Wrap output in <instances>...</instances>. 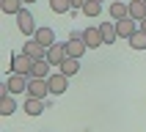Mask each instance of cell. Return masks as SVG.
Listing matches in <instances>:
<instances>
[{
  "instance_id": "cell-1",
  "label": "cell",
  "mask_w": 146,
  "mask_h": 132,
  "mask_svg": "<svg viewBox=\"0 0 146 132\" xmlns=\"http://www.w3.org/2000/svg\"><path fill=\"white\" fill-rule=\"evenodd\" d=\"M25 94H28V96H36V99H47V94H50V80H47V77H31Z\"/></svg>"
},
{
  "instance_id": "cell-2",
  "label": "cell",
  "mask_w": 146,
  "mask_h": 132,
  "mask_svg": "<svg viewBox=\"0 0 146 132\" xmlns=\"http://www.w3.org/2000/svg\"><path fill=\"white\" fill-rule=\"evenodd\" d=\"M14 74H28L31 77V69H33V58L25 55V52H17V55H11V66H8Z\"/></svg>"
},
{
  "instance_id": "cell-3",
  "label": "cell",
  "mask_w": 146,
  "mask_h": 132,
  "mask_svg": "<svg viewBox=\"0 0 146 132\" xmlns=\"http://www.w3.org/2000/svg\"><path fill=\"white\" fill-rule=\"evenodd\" d=\"M14 19H17V28L22 30V36H36V30H39V28H36V19H33L31 11H25V8H22Z\"/></svg>"
},
{
  "instance_id": "cell-4",
  "label": "cell",
  "mask_w": 146,
  "mask_h": 132,
  "mask_svg": "<svg viewBox=\"0 0 146 132\" xmlns=\"http://www.w3.org/2000/svg\"><path fill=\"white\" fill-rule=\"evenodd\" d=\"M28 82H31V77L28 74H8V80H6V88L11 91V94H22V91H28Z\"/></svg>"
},
{
  "instance_id": "cell-5",
  "label": "cell",
  "mask_w": 146,
  "mask_h": 132,
  "mask_svg": "<svg viewBox=\"0 0 146 132\" xmlns=\"http://www.w3.org/2000/svg\"><path fill=\"white\" fill-rule=\"evenodd\" d=\"M47 80H50V94H55V96L66 94V88H69V77H66L64 72H55V74H50Z\"/></svg>"
},
{
  "instance_id": "cell-6",
  "label": "cell",
  "mask_w": 146,
  "mask_h": 132,
  "mask_svg": "<svg viewBox=\"0 0 146 132\" xmlns=\"http://www.w3.org/2000/svg\"><path fill=\"white\" fill-rule=\"evenodd\" d=\"M22 52H25V55H31L33 61H39V58H47V47H44V44H39V41L33 39V36H31L28 41H25Z\"/></svg>"
},
{
  "instance_id": "cell-7",
  "label": "cell",
  "mask_w": 146,
  "mask_h": 132,
  "mask_svg": "<svg viewBox=\"0 0 146 132\" xmlns=\"http://www.w3.org/2000/svg\"><path fill=\"white\" fill-rule=\"evenodd\" d=\"M17 110V102H14V94L3 85V91H0V116H11Z\"/></svg>"
},
{
  "instance_id": "cell-8",
  "label": "cell",
  "mask_w": 146,
  "mask_h": 132,
  "mask_svg": "<svg viewBox=\"0 0 146 132\" xmlns=\"http://www.w3.org/2000/svg\"><path fill=\"white\" fill-rule=\"evenodd\" d=\"M83 41L88 44V50H97V47H102V44H105V39H102V30H99V28H86V30H83Z\"/></svg>"
},
{
  "instance_id": "cell-9",
  "label": "cell",
  "mask_w": 146,
  "mask_h": 132,
  "mask_svg": "<svg viewBox=\"0 0 146 132\" xmlns=\"http://www.w3.org/2000/svg\"><path fill=\"white\" fill-rule=\"evenodd\" d=\"M47 61L52 66H61L66 61V44H50L47 47Z\"/></svg>"
},
{
  "instance_id": "cell-10",
  "label": "cell",
  "mask_w": 146,
  "mask_h": 132,
  "mask_svg": "<svg viewBox=\"0 0 146 132\" xmlns=\"http://www.w3.org/2000/svg\"><path fill=\"white\" fill-rule=\"evenodd\" d=\"M86 50H88V44L83 41V36H80V39H69V41H66V55H69V58H83Z\"/></svg>"
},
{
  "instance_id": "cell-11",
  "label": "cell",
  "mask_w": 146,
  "mask_h": 132,
  "mask_svg": "<svg viewBox=\"0 0 146 132\" xmlns=\"http://www.w3.org/2000/svg\"><path fill=\"white\" fill-rule=\"evenodd\" d=\"M124 16H130V3L127 0H110V19H124Z\"/></svg>"
},
{
  "instance_id": "cell-12",
  "label": "cell",
  "mask_w": 146,
  "mask_h": 132,
  "mask_svg": "<svg viewBox=\"0 0 146 132\" xmlns=\"http://www.w3.org/2000/svg\"><path fill=\"white\" fill-rule=\"evenodd\" d=\"M44 107H47V102H44V99L28 96V99H25V105H22V110H25L28 116H41V113H44Z\"/></svg>"
},
{
  "instance_id": "cell-13",
  "label": "cell",
  "mask_w": 146,
  "mask_h": 132,
  "mask_svg": "<svg viewBox=\"0 0 146 132\" xmlns=\"http://www.w3.org/2000/svg\"><path fill=\"white\" fill-rule=\"evenodd\" d=\"M116 28H119V39H130L132 33L138 30V25H135V19H132V16L119 19V22H116Z\"/></svg>"
},
{
  "instance_id": "cell-14",
  "label": "cell",
  "mask_w": 146,
  "mask_h": 132,
  "mask_svg": "<svg viewBox=\"0 0 146 132\" xmlns=\"http://www.w3.org/2000/svg\"><path fill=\"white\" fill-rule=\"evenodd\" d=\"M50 69H52V63H50L47 58H39V61H33V69H31V77H50Z\"/></svg>"
},
{
  "instance_id": "cell-15",
  "label": "cell",
  "mask_w": 146,
  "mask_h": 132,
  "mask_svg": "<svg viewBox=\"0 0 146 132\" xmlns=\"http://www.w3.org/2000/svg\"><path fill=\"white\" fill-rule=\"evenodd\" d=\"M99 30H102V39H105V44H113V41L119 39V28H116V19H113V22H102V25H99Z\"/></svg>"
},
{
  "instance_id": "cell-16",
  "label": "cell",
  "mask_w": 146,
  "mask_h": 132,
  "mask_svg": "<svg viewBox=\"0 0 146 132\" xmlns=\"http://www.w3.org/2000/svg\"><path fill=\"white\" fill-rule=\"evenodd\" d=\"M58 72H64L66 77H74V74L80 72V58H69V55H66V61L58 66Z\"/></svg>"
},
{
  "instance_id": "cell-17",
  "label": "cell",
  "mask_w": 146,
  "mask_h": 132,
  "mask_svg": "<svg viewBox=\"0 0 146 132\" xmlns=\"http://www.w3.org/2000/svg\"><path fill=\"white\" fill-rule=\"evenodd\" d=\"M130 16L135 22L146 19V0H130Z\"/></svg>"
},
{
  "instance_id": "cell-18",
  "label": "cell",
  "mask_w": 146,
  "mask_h": 132,
  "mask_svg": "<svg viewBox=\"0 0 146 132\" xmlns=\"http://www.w3.org/2000/svg\"><path fill=\"white\" fill-rule=\"evenodd\" d=\"M33 39L39 41V44H44V47H50V44H55V30L52 28H39Z\"/></svg>"
},
{
  "instance_id": "cell-19",
  "label": "cell",
  "mask_w": 146,
  "mask_h": 132,
  "mask_svg": "<svg viewBox=\"0 0 146 132\" xmlns=\"http://www.w3.org/2000/svg\"><path fill=\"white\" fill-rule=\"evenodd\" d=\"M22 3H25V0H0V11H3V14L17 16L19 11H22Z\"/></svg>"
},
{
  "instance_id": "cell-20",
  "label": "cell",
  "mask_w": 146,
  "mask_h": 132,
  "mask_svg": "<svg viewBox=\"0 0 146 132\" xmlns=\"http://www.w3.org/2000/svg\"><path fill=\"white\" fill-rule=\"evenodd\" d=\"M127 41H130V47H132V50H146V33L141 30V28H138L135 33H132V36H130Z\"/></svg>"
},
{
  "instance_id": "cell-21",
  "label": "cell",
  "mask_w": 146,
  "mask_h": 132,
  "mask_svg": "<svg viewBox=\"0 0 146 132\" xmlns=\"http://www.w3.org/2000/svg\"><path fill=\"white\" fill-rule=\"evenodd\" d=\"M83 14L91 16V19H94V16H99V14H102V3H99V0H86V6H83Z\"/></svg>"
},
{
  "instance_id": "cell-22",
  "label": "cell",
  "mask_w": 146,
  "mask_h": 132,
  "mask_svg": "<svg viewBox=\"0 0 146 132\" xmlns=\"http://www.w3.org/2000/svg\"><path fill=\"white\" fill-rule=\"evenodd\" d=\"M50 8L55 14H66V11H72V0H50Z\"/></svg>"
},
{
  "instance_id": "cell-23",
  "label": "cell",
  "mask_w": 146,
  "mask_h": 132,
  "mask_svg": "<svg viewBox=\"0 0 146 132\" xmlns=\"http://www.w3.org/2000/svg\"><path fill=\"white\" fill-rule=\"evenodd\" d=\"M83 6H86V0H72V11H83Z\"/></svg>"
},
{
  "instance_id": "cell-24",
  "label": "cell",
  "mask_w": 146,
  "mask_h": 132,
  "mask_svg": "<svg viewBox=\"0 0 146 132\" xmlns=\"http://www.w3.org/2000/svg\"><path fill=\"white\" fill-rule=\"evenodd\" d=\"M138 28H141V30L146 33V19H141V25H138Z\"/></svg>"
},
{
  "instance_id": "cell-25",
  "label": "cell",
  "mask_w": 146,
  "mask_h": 132,
  "mask_svg": "<svg viewBox=\"0 0 146 132\" xmlns=\"http://www.w3.org/2000/svg\"><path fill=\"white\" fill-rule=\"evenodd\" d=\"M25 3H36V0H25Z\"/></svg>"
},
{
  "instance_id": "cell-26",
  "label": "cell",
  "mask_w": 146,
  "mask_h": 132,
  "mask_svg": "<svg viewBox=\"0 0 146 132\" xmlns=\"http://www.w3.org/2000/svg\"><path fill=\"white\" fill-rule=\"evenodd\" d=\"M99 3H102V0H99Z\"/></svg>"
}]
</instances>
